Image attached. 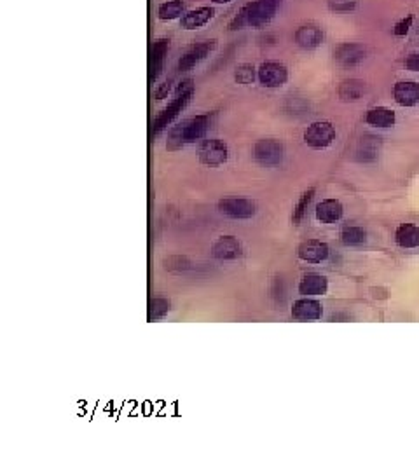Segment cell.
<instances>
[{"mask_svg": "<svg viewBox=\"0 0 419 471\" xmlns=\"http://www.w3.org/2000/svg\"><path fill=\"white\" fill-rule=\"evenodd\" d=\"M322 42H323V32L320 26L303 25L297 28L296 44L299 45L300 49L311 51V49H316L318 45H322Z\"/></svg>", "mask_w": 419, "mask_h": 471, "instance_id": "5bb4252c", "label": "cell"}, {"mask_svg": "<svg viewBox=\"0 0 419 471\" xmlns=\"http://www.w3.org/2000/svg\"><path fill=\"white\" fill-rule=\"evenodd\" d=\"M254 156L260 165L264 166H278L283 161L285 149L283 143L274 138L258 140L254 147Z\"/></svg>", "mask_w": 419, "mask_h": 471, "instance_id": "5b68a950", "label": "cell"}, {"mask_svg": "<svg viewBox=\"0 0 419 471\" xmlns=\"http://www.w3.org/2000/svg\"><path fill=\"white\" fill-rule=\"evenodd\" d=\"M215 45H217V41H205V42H199V44L191 45V48H189L187 51L183 52L182 56H180L178 70L187 72V70H191V68H194L199 61L205 60L210 52L214 51Z\"/></svg>", "mask_w": 419, "mask_h": 471, "instance_id": "ba28073f", "label": "cell"}, {"mask_svg": "<svg viewBox=\"0 0 419 471\" xmlns=\"http://www.w3.org/2000/svg\"><path fill=\"white\" fill-rule=\"evenodd\" d=\"M372 136H365V140L362 138L358 149V159L360 161H374L376 156H378V149H376V143L372 142Z\"/></svg>", "mask_w": 419, "mask_h": 471, "instance_id": "d4e9b609", "label": "cell"}, {"mask_svg": "<svg viewBox=\"0 0 419 471\" xmlns=\"http://www.w3.org/2000/svg\"><path fill=\"white\" fill-rule=\"evenodd\" d=\"M313 196H314V189H309V191H306L303 196H300L299 202H297V206L294 208V224H299V222L303 220L304 213H306V209H307V206H309Z\"/></svg>", "mask_w": 419, "mask_h": 471, "instance_id": "4316f807", "label": "cell"}, {"mask_svg": "<svg viewBox=\"0 0 419 471\" xmlns=\"http://www.w3.org/2000/svg\"><path fill=\"white\" fill-rule=\"evenodd\" d=\"M322 304L313 299L296 300L292 306V316L299 322H314L322 318Z\"/></svg>", "mask_w": 419, "mask_h": 471, "instance_id": "e0dca14e", "label": "cell"}, {"mask_svg": "<svg viewBox=\"0 0 419 471\" xmlns=\"http://www.w3.org/2000/svg\"><path fill=\"white\" fill-rule=\"evenodd\" d=\"M243 26H248V8L247 6H243V8L240 9V12L234 16V18L231 19V23H229V30L231 32H236V30H241Z\"/></svg>", "mask_w": 419, "mask_h": 471, "instance_id": "f546056e", "label": "cell"}, {"mask_svg": "<svg viewBox=\"0 0 419 471\" xmlns=\"http://www.w3.org/2000/svg\"><path fill=\"white\" fill-rule=\"evenodd\" d=\"M170 49V39L161 37L157 39L156 42L152 44V49H150V58H149V81L154 83L159 74L163 70V65H165V58L168 54Z\"/></svg>", "mask_w": 419, "mask_h": 471, "instance_id": "7c38bea8", "label": "cell"}, {"mask_svg": "<svg viewBox=\"0 0 419 471\" xmlns=\"http://www.w3.org/2000/svg\"><path fill=\"white\" fill-rule=\"evenodd\" d=\"M210 123H212V117L208 114H203V116H196L192 119L185 121L180 126L173 127L170 131V138L166 147L170 150L180 149L185 143H196L199 140H203L206 136L210 129Z\"/></svg>", "mask_w": 419, "mask_h": 471, "instance_id": "6da1fadb", "label": "cell"}, {"mask_svg": "<svg viewBox=\"0 0 419 471\" xmlns=\"http://www.w3.org/2000/svg\"><path fill=\"white\" fill-rule=\"evenodd\" d=\"M255 75H257L255 74V68L248 63L240 65L234 72V78L238 84H252L255 81Z\"/></svg>", "mask_w": 419, "mask_h": 471, "instance_id": "83f0119b", "label": "cell"}, {"mask_svg": "<svg viewBox=\"0 0 419 471\" xmlns=\"http://www.w3.org/2000/svg\"><path fill=\"white\" fill-rule=\"evenodd\" d=\"M297 255H299L300 260L309 262V264H320V262L325 260L329 257V247L322 241L316 240H307L304 243L299 244L297 248Z\"/></svg>", "mask_w": 419, "mask_h": 471, "instance_id": "4fadbf2b", "label": "cell"}, {"mask_svg": "<svg viewBox=\"0 0 419 471\" xmlns=\"http://www.w3.org/2000/svg\"><path fill=\"white\" fill-rule=\"evenodd\" d=\"M367 124H371L374 127H391L397 121L395 112L391 109H386V107H374L367 112L365 116Z\"/></svg>", "mask_w": 419, "mask_h": 471, "instance_id": "44dd1931", "label": "cell"}, {"mask_svg": "<svg viewBox=\"0 0 419 471\" xmlns=\"http://www.w3.org/2000/svg\"><path fill=\"white\" fill-rule=\"evenodd\" d=\"M168 311H170V300L161 299V297H156V299L150 300V304H149V320L163 318Z\"/></svg>", "mask_w": 419, "mask_h": 471, "instance_id": "484cf974", "label": "cell"}, {"mask_svg": "<svg viewBox=\"0 0 419 471\" xmlns=\"http://www.w3.org/2000/svg\"><path fill=\"white\" fill-rule=\"evenodd\" d=\"M214 2L215 4H229L231 0H214Z\"/></svg>", "mask_w": 419, "mask_h": 471, "instance_id": "836d02e7", "label": "cell"}, {"mask_svg": "<svg viewBox=\"0 0 419 471\" xmlns=\"http://www.w3.org/2000/svg\"><path fill=\"white\" fill-rule=\"evenodd\" d=\"M393 98L402 107H414L419 103V84L412 81H400L393 87Z\"/></svg>", "mask_w": 419, "mask_h": 471, "instance_id": "2e32d148", "label": "cell"}, {"mask_svg": "<svg viewBox=\"0 0 419 471\" xmlns=\"http://www.w3.org/2000/svg\"><path fill=\"white\" fill-rule=\"evenodd\" d=\"M258 83L264 87H281L288 78V70L283 63L278 61H266L257 70Z\"/></svg>", "mask_w": 419, "mask_h": 471, "instance_id": "52a82bcc", "label": "cell"}, {"mask_svg": "<svg viewBox=\"0 0 419 471\" xmlns=\"http://www.w3.org/2000/svg\"><path fill=\"white\" fill-rule=\"evenodd\" d=\"M199 161L206 166H221L227 161L229 149L222 140L210 138L199 145Z\"/></svg>", "mask_w": 419, "mask_h": 471, "instance_id": "8992f818", "label": "cell"}, {"mask_svg": "<svg viewBox=\"0 0 419 471\" xmlns=\"http://www.w3.org/2000/svg\"><path fill=\"white\" fill-rule=\"evenodd\" d=\"M218 211L231 218H252L257 213V206L250 199H222L218 202Z\"/></svg>", "mask_w": 419, "mask_h": 471, "instance_id": "9c48e42d", "label": "cell"}, {"mask_svg": "<svg viewBox=\"0 0 419 471\" xmlns=\"http://www.w3.org/2000/svg\"><path fill=\"white\" fill-rule=\"evenodd\" d=\"M367 86L363 81H358V78H349V81H345L340 84L339 87V98L343 101H358L360 98L365 94Z\"/></svg>", "mask_w": 419, "mask_h": 471, "instance_id": "7402d4cb", "label": "cell"}, {"mask_svg": "<svg viewBox=\"0 0 419 471\" xmlns=\"http://www.w3.org/2000/svg\"><path fill=\"white\" fill-rule=\"evenodd\" d=\"M170 90H172V81H166L159 90H156V93L154 94H156L157 100H163V98H166V94L170 93Z\"/></svg>", "mask_w": 419, "mask_h": 471, "instance_id": "d6a6232c", "label": "cell"}, {"mask_svg": "<svg viewBox=\"0 0 419 471\" xmlns=\"http://www.w3.org/2000/svg\"><path fill=\"white\" fill-rule=\"evenodd\" d=\"M411 25H412V16H407V18L400 19L397 25L393 26V34L397 35V37H404V35L409 32V28H411Z\"/></svg>", "mask_w": 419, "mask_h": 471, "instance_id": "4dcf8cb0", "label": "cell"}, {"mask_svg": "<svg viewBox=\"0 0 419 471\" xmlns=\"http://www.w3.org/2000/svg\"><path fill=\"white\" fill-rule=\"evenodd\" d=\"M405 68L411 72H419V54H409L405 60Z\"/></svg>", "mask_w": 419, "mask_h": 471, "instance_id": "1f68e13d", "label": "cell"}, {"mask_svg": "<svg viewBox=\"0 0 419 471\" xmlns=\"http://www.w3.org/2000/svg\"><path fill=\"white\" fill-rule=\"evenodd\" d=\"M212 255L218 260H236L243 255V247L234 236H222L212 247Z\"/></svg>", "mask_w": 419, "mask_h": 471, "instance_id": "8fae6325", "label": "cell"}, {"mask_svg": "<svg viewBox=\"0 0 419 471\" xmlns=\"http://www.w3.org/2000/svg\"><path fill=\"white\" fill-rule=\"evenodd\" d=\"M327 278L322 274L309 273L300 280L299 292L303 295H322L327 292Z\"/></svg>", "mask_w": 419, "mask_h": 471, "instance_id": "d6986e66", "label": "cell"}, {"mask_svg": "<svg viewBox=\"0 0 419 471\" xmlns=\"http://www.w3.org/2000/svg\"><path fill=\"white\" fill-rule=\"evenodd\" d=\"M365 48L362 44H356V42H346V44L337 45V49L334 51V58H336L337 63L345 68L356 67V65L362 63L365 60Z\"/></svg>", "mask_w": 419, "mask_h": 471, "instance_id": "30bf717a", "label": "cell"}, {"mask_svg": "<svg viewBox=\"0 0 419 471\" xmlns=\"http://www.w3.org/2000/svg\"><path fill=\"white\" fill-rule=\"evenodd\" d=\"M343 217V205L337 199H325L316 205V218L322 224H334Z\"/></svg>", "mask_w": 419, "mask_h": 471, "instance_id": "ac0fdd59", "label": "cell"}, {"mask_svg": "<svg viewBox=\"0 0 419 471\" xmlns=\"http://www.w3.org/2000/svg\"><path fill=\"white\" fill-rule=\"evenodd\" d=\"M360 0H327L330 11L336 12H349L358 8Z\"/></svg>", "mask_w": 419, "mask_h": 471, "instance_id": "f1b7e54d", "label": "cell"}, {"mask_svg": "<svg viewBox=\"0 0 419 471\" xmlns=\"http://www.w3.org/2000/svg\"><path fill=\"white\" fill-rule=\"evenodd\" d=\"M214 8L192 9V11H187L180 18V26H182L183 30H198L201 26L208 25L214 19Z\"/></svg>", "mask_w": 419, "mask_h": 471, "instance_id": "9a60e30c", "label": "cell"}, {"mask_svg": "<svg viewBox=\"0 0 419 471\" xmlns=\"http://www.w3.org/2000/svg\"><path fill=\"white\" fill-rule=\"evenodd\" d=\"M185 14V2L183 0H166L157 8V16L163 21H172V19L182 18Z\"/></svg>", "mask_w": 419, "mask_h": 471, "instance_id": "603a6c76", "label": "cell"}, {"mask_svg": "<svg viewBox=\"0 0 419 471\" xmlns=\"http://www.w3.org/2000/svg\"><path fill=\"white\" fill-rule=\"evenodd\" d=\"M334 140H336V129L332 124L325 123V121L313 123L304 131V142L311 149H327L332 145Z\"/></svg>", "mask_w": 419, "mask_h": 471, "instance_id": "277c9868", "label": "cell"}, {"mask_svg": "<svg viewBox=\"0 0 419 471\" xmlns=\"http://www.w3.org/2000/svg\"><path fill=\"white\" fill-rule=\"evenodd\" d=\"M192 94H194V90L191 91H185V93H180V94H175V98H173L172 103L166 107L165 110H163L159 116L156 117V121H154L152 124V136H157L159 133H161L163 129H166V127L172 124V121L175 119L176 116H178L180 112H182L183 109H185V105L191 101Z\"/></svg>", "mask_w": 419, "mask_h": 471, "instance_id": "3957f363", "label": "cell"}, {"mask_svg": "<svg viewBox=\"0 0 419 471\" xmlns=\"http://www.w3.org/2000/svg\"><path fill=\"white\" fill-rule=\"evenodd\" d=\"M340 241L346 247H360V244H363L367 241V232L362 227H356V225L345 227L343 232H340Z\"/></svg>", "mask_w": 419, "mask_h": 471, "instance_id": "cb8c5ba5", "label": "cell"}, {"mask_svg": "<svg viewBox=\"0 0 419 471\" xmlns=\"http://www.w3.org/2000/svg\"><path fill=\"white\" fill-rule=\"evenodd\" d=\"M281 6V0H254L248 8V26L252 28H262L269 25L276 16L278 9Z\"/></svg>", "mask_w": 419, "mask_h": 471, "instance_id": "7a4b0ae2", "label": "cell"}, {"mask_svg": "<svg viewBox=\"0 0 419 471\" xmlns=\"http://www.w3.org/2000/svg\"><path fill=\"white\" fill-rule=\"evenodd\" d=\"M395 241L400 248H418L419 247V227L414 224H402L395 232Z\"/></svg>", "mask_w": 419, "mask_h": 471, "instance_id": "ffe728a7", "label": "cell"}]
</instances>
